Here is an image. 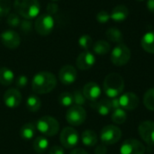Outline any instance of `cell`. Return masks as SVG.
<instances>
[{
    "label": "cell",
    "instance_id": "ac0fdd59",
    "mask_svg": "<svg viewBox=\"0 0 154 154\" xmlns=\"http://www.w3.org/2000/svg\"><path fill=\"white\" fill-rule=\"evenodd\" d=\"M129 15V9L127 6L124 5H118L115 6L112 10V13L110 14L111 19H113L115 22H123L125 21Z\"/></svg>",
    "mask_w": 154,
    "mask_h": 154
},
{
    "label": "cell",
    "instance_id": "f1b7e54d",
    "mask_svg": "<svg viewBox=\"0 0 154 154\" xmlns=\"http://www.w3.org/2000/svg\"><path fill=\"white\" fill-rule=\"evenodd\" d=\"M143 104L147 109L154 111V88L148 89L144 94Z\"/></svg>",
    "mask_w": 154,
    "mask_h": 154
},
{
    "label": "cell",
    "instance_id": "7a4b0ae2",
    "mask_svg": "<svg viewBox=\"0 0 154 154\" xmlns=\"http://www.w3.org/2000/svg\"><path fill=\"white\" fill-rule=\"evenodd\" d=\"M103 86L105 94L110 98H115L123 92L125 88V81L120 74L110 73L105 78Z\"/></svg>",
    "mask_w": 154,
    "mask_h": 154
},
{
    "label": "cell",
    "instance_id": "603a6c76",
    "mask_svg": "<svg viewBox=\"0 0 154 154\" xmlns=\"http://www.w3.org/2000/svg\"><path fill=\"white\" fill-rule=\"evenodd\" d=\"M14 80V72L6 68V67H2L0 68V84L3 86H10L13 84Z\"/></svg>",
    "mask_w": 154,
    "mask_h": 154
},
{
    "label": "cell",
    "instance_id": "b9f144b4",
    "mask_svg": "<svg viewBox=\"0 0 154 154\" xmlns=\"http://www.w3.org/2000/svg\"><path fill=\"white\" fill-rule=\"evenodd\" d=\"M147 8L151 13L154 14V0H147Z\"/></svg>",
    "mask_w": 154,
    "mask_h": 154
},
{
    "label": "cell",
    "instance_id": "8d00e7d4",
    "mask_svg": "<svg viewBox=\"0 0 154 154\" xmlns=\"http://www.w3.org/2000/svg\"><path fill=\"white\" fill-rule=\"evenodd\" d=\"M32 22L28 19H24L23 21H21V23H20V27H21V30L24 31V32H28V31H31L32 29Z\"/></svg>",
    "mask_w": 154,
    "mask_h": 154
},
{
    "label": "cell",
    "instance_id": "4dcf8cb0",
    "mask_svg": "<svg viewBox=\"0 0 154 154\" xmlns=\"http://www.w3.org/2000/svg\"><path fill=\"white\" fill-rule=\"evenodd\" d=\"M92 44H93L92 38L88 34H83L79 39V45L86 51H88L92 46Z\"/></svg>",
    "mask_w": 154,
    "mask_h": 154
},
{
    "label": "cell",
    "instance_id": "f546056e",
    "mask_svg": "<svg viewBox=\"0 0 154 154\" xmlns=\"http://www.w3.org/2000/svg\"><path fill=\"white\" fill-rule=\"evenodd\" d=\"M58 101L60 104V106L68 107V106H71L74 102H73V96L71 93L69 92H63L61 94H60L59 97H58Z\"/></svg>",
    "mask_w": 154,
    "mask_h": 154
},
{
    "label": "cell",
    "instance_id": "4316f807",
    "mask_svg": "<svg viewBox=\"0 0 154 154\" xmlns=\"http://www.w3.org/2000/svg\"><path fill=\"white\" fill-rule=\"evenodd\" d=\"M110 44L106 42V41H104V40H100V41H97L94 46H93V51L95 53L98 54V55H105L106 53L109 52L110 51Z\"/></svg>",
    "mask_w": 154,
    "mask_h": 154
},
{
    "label": "cell",
    "instance_id": "ab89813d",
    "mask_svg": "<svg viewBox=\"0 0 154 154\" xmlns=\"http://www.w3.org/2000/svg\"><path fill=\"white\" fill-rule=\"evenodd\" d=\"M106 152H107V149H106V147L105 144L98 145L95 149V154H106Z\"/></svg>",
    "mask_w": 154,
    "mask_h": 154
},
{
    "label": "cell",
    "instance_id": "52a82bcc",
    "mask_svg": "<svg viewBox=\"0 0 154 154\" xmlns=\"http://www.w3.org/2000/svg\"><path fill=\"white\" fill-rule=\"evenodd\" d=\"M122 137V131L119 127L116 125H106L105 126L100 133V139L105 145L115 144Z\"/></svg>",
    "mask_w": 154,
    "mask_h": 154
},
{
    "label": "cell",
    "instance_id": "1f68e13d",
    "mask_svg": "<svg viewBox=\"0 0 154 154\" xmlns=\"http://www.w3.org/2000/svg\"><path fill=\"white\" fill-rule=\"evenodd\" d=\"M73 96V102L76 106H82L86 104V100L87 98L85 97L84 94L82 91L80 90H75L72 94Z\"/></svg>",
    "mask_w": 154,
    "mask_h": 154
},
{
    "label": "cell",
    "instance_id": "e575fe53",
    "mask_svg": "<svg viewBox=\"0 0 154 154\" xmlns=\"http://www.w3.org/2000/svg\"><path fill=\"white\" fill-rule=\"evenodd\" d=\"M110 18V14L106 11H100L97 14V21L100 23H106Z\"/></svg>",
    "mask_w": 154,
    "mask_h": 154
},
{
    "label": "cell",
    "instance_id": "d6a6232c",
    "mask_svg": "<svg viewBox=\"0 0 154 154\" xmlns=\"http://www.w3.org/2000/svg\"><path fill=\"white\" fill-rule=\"evenodd\" d=\"M11 7L10 0H0V16L8 15L10 14Z\"/></svg>",
    "mask_w": 154,
    "mask_h": 154
},
{
    "label": "cell",
    "instance_id": "d6986e66",
    "mask_svg": "<svg viewBox=\"0 0 154 154\" xmlns=\"http://www.w3.org/2000/svg\"><path fill=\"white\" fill-rule=\"evenodd\" d=\"M90 106L101 116H107L112 110L111 102L110 100H107V99H102L98 102L94 101L91 103Z\"/></svg>",
    "mask_w": 154,
    "mask_h": 154
},
{
    "label": "cell",
    "instance_id": "6da1fadb",
    "mask_svg": "<svg viewBox=\"0 0 154 154\" xmlns=\"http://www.w3.org/2000/svg\"><path fill=\"white\" fill-rule=\"evenodd\" d=\"M57 85L55 75L49 71H41L34 75L32 80V88L36 94H48Z\"/></svg>",
    "mask_w": 154,
    "mask_h": 154
},
{
    "label": "cell",
    "instance_id": "d4e9b609",
    "mask_svg": "<svg viewBox=\"0 0 154 154\" xmlns=\"http://www.w3.org/2000/svg\"><path fill=\"white\" fill-rule=\"evenodd\" d=\"M32 145H33V149L35 152H37L38 153H43L49 148L50 143H49L47 138L42 137V136H39V137H36L34 139Z\"/></svg>",
    "mask_w": 154,
    "mask_h": 154
},
{
    "label": "cell",
    "instance_id": "f35d334b",
    "mask_svg": "<svg viewBox=\"0 0 154 154\" xmlns=\"http://www.w3.org/2000/svg\"><path fill=\"white\" fill-rule=\"evenodd\" d=\"M49 154H64V149L61 146L54 145L50 149Z\"/></svg>",
    "mask_w": 154,
    "mask_h": 154
},
{
    "label": "cell",
    "instance_id": "4fadbf2b",
    "mask_svg": "<svg viewBox=\"0 0 154 154\" xmlns=\"http://www.w3.org/2000/svg\"><path fill=\"white\" fill-rule=\"evenodd\" d=\"M78 77L77 69L71 65L63 66L59 72V79L63 85L73 84Z\"/></svg>",
    "mask_w": 154,
    "mask_h": 154
},
{
    "label": "cell",
    "instance_id": "83f0119b",
    "mask_svg": "<svg viewBox=\"0 0 154 154\" xmlns=\"http://www.w3.org/2000/svg\"><path fill=\"white\" fill-rule=\"evenodd\" d=\"M127 119V114L123 108H116L112 113V121L116 125L124 124Z\"/></svg>",
    "mask_w": 154,
    "mask_h": 154
},
{
    "label": "cell",
    "instance_id": "ffe728a7",
    "mask_svg": "<svg viewBox=\"0 0 154 154\" xmlns=\"http://www.w3.org/2000/svg\"><path fill=\"white\" fill-rule=\"evenodd\" d=\"M141 46L146 52L154 54V31L144 33L141 39Z\"/></svg>",
    "mask_w": 154,
    "mask_h": 154
},
{
    "label": "cell",
    "instance_id": "277c9868",
    "mask_svg": "<svg viewBox=\"0 0 154 154\" xmlns=\"http://www.w3.org/2000/svg\"><path fill=\"white\" fill-rule=\"evenodd\" d=\"M36 130L45 136H54L59 133L60 124L52 116H42L36 121Z\"/></svg>",
    "mask_w": 154,
    "mask_h": 154
},
{
    "label": "cell",
    "instance_id": "3957f363",
    "mask_svg": "<svg viewBox=\"0 0 154 154\" xmlns=\"http://www.w3.org/2000/svg\"><path fill=\"white\" fill-rule=\"evenodd\" d=\"M14 7L16 14L28 20L38 16L41 9L38 0H15Z\"/></svg>",
    "mask_w": 154,
    "mask_h": 154
},
{
    "label": "cell",
    "instance_id": "7bdbcfd3",
    "mask_svg": "<svg viewBox=\"0 0 154 154\" xmlns=\"http://www.w3.org/2000/svg\"><path fill=\"white\" fill-rule=\"evenodd\" d=\"M70 154H88L85 150L83 149H79V148H77V149H74Z\"/></svg>",
    "mask_w": 154,
    "mask_h": 154
},
{
    "label": "cell",
    "instance_id": "8fae6325",
    "mask_svg": "<svg viewBox=\"0 0 154 154\" xmlns=\"http://www.w3.org/2000/svg\"><path fill=\"white\" fill-rule=\"evenodd\" d=\"M138 132L141 138L149 145H154V122L144 121L140 124Z\"/></svg>",
    "mask_w": 154,
    "mask_h": 154
},
{
    "label": "cell",
    "instance_id": "9c48e42d",
    "mask_svg": "<svg viewBox=\"0 0 154 154\" xmlns=\"http://www.w3.org/2000/svg\"><path fill=\"white\" fill-rule=\"evenodd\" d=\"M60 143L66 149H71L78 145L79 142V135L78 132L72 127H65L60 133Z\"/></svg>",
    "mask_w": 154,
    "mask_h": 154
},
{
    "label": "cell",
    "instance_id": "f6af8a7d",
    "mask_svg": "<svg viewBox=\"0 0 154 154\" xmlns=\"http://www.w3.org/2000/svg\"><path fill=\"white\" fill-rule=\"evenodd\" d=\"M137 1H143V0H137Z\"/></svg>",
    "mask_w": 154,
    "mask_h": 154
},
{
    "label": "cell",
    "instance_id": "cb8c5ba5",
    "mask_svg": "<svg viewBox=\"0 0 154 154\" xmlns=\"http://www.w3.org/2000/svg\"><path fill=\"white\" fill-rule=\"evenodd\" d=\"M106 36L110 42H116L118 44L122 43L123 39H124L122 32L119 29H117L116 27L108 28L106 32Z\"/></svg>",
    "mask_w": 154,
    "mask_h": 154
},
{
    "label": "cell",
    "instance_id": "7402d4cb",
    "mask_svg": "<svg viewBox=\"0 0 154 154\" xmlns=\"http://www.w3.org/2000/svg\"><path fill=\"white\" fill-rule=\"evenodd\" d=\"M81 142L87 147H93L97 143V135L92 130H86L81 134Z\"/></svg>",
    "mask_w": 154,
    "mask_h": 154
},
{
    "label": "cell",
    "instance_id": "836d02e7",
    "mask_svg": "<svg viewBox=\"0 0 154 154\" xmlns=\"http://www.w3.org/2000/svg\"><path fill=\"white\" fill-rule=\"evenodd\" d=\"M7 23L11 26V27H17V26H19L20 25V23H21V20H20V18H19V15H18V14H14V13H13V14H9L8 15H7Z\"/></svg>",
    "mask_w": 154,
    "mask_h": 154
},
{
    "label": "cell",
    "instance_id": "5b68a950",
    "mask_svg": "<svg viewBox=\"0 0 154 154\" xmlns=\"http://www.w3.org/2000/svg\"><path fill=\"white\" fill-rule=\"evenodd\" d=\"M131 59V51L124 43L116 45L111 52V61L116 66H124Z\"/></svg>",
    "mask_w": 154,
    "mask_h": 154
},
{
    "label": "cell",
    "instance_id": "60d3db41",
    "mask_svg": "<svg viewBox=\"0 0 154 154\" xmlns=\"http://www.w3.org/2000/svg\"><path fill=\"white\" fill-rule=\"evenodd\" d=\"M111 102V106H112V109H116V108H120V104H119V99L118 97H115L112 98V100H110Z\"/></svg>",
    "mask_w": 154,
    "mask_h": 154
},
{
    "label": "cell",
    "instance_id": "8992f818",
    "mask_svg": "<svg viewBox=\"0 0 154 154\" xmlns=\"http://www.w3.org/2000/svg\"><path fill=\"white\" fill-rule=\"evenodd\" d=\"M54 28V19L52 15L46 14L39 15L34 22L35 31L42 36L49 35Z\"/></svg>",
    "mask_w": 154,
    "mask_h": 154
},
{
    "label": "cell",
    "instance_id": "5bb4252c",
    "mask_svg": "<svg viewBox=\"0 0 154 154\" xmlns=\"http://www.w3.org/2000/svg\"><path fill=\"white\" fill-rule=\"evenodd\" d=\"M22 102V94L16 88H9L4 94V103L9 108L17 107Z\"/></svg>",
    "mask_w": 154,
    "mask_h": 154
},
{
    "label": "cell",
    "instance_id": "9a60e30c",
    "mask_svg": "<svg viewBox=\"0 0 154 154\" xmlns=\"http://www.w3.org/2000/svg\"><path fill=\"white\" fill-rule=\"evenodd\" d=\"M118 99L120 107L125 110H134L139 105V97L136 94L132 92H127L122 95Z\"/></svg>",
    "mask_w": 154,
    "mask_h": 154
},
{
    "label": "cell",
    "instance_id": "7c38bea8",
    "mask_svg": "<svg viewBox=\"0 0 154 154\" xmlns=\"http://www.w3.org/2000/svg\"><path fill=\"white\" fill-rule=\"evenodd\" d=\"M2 43L8 49H16L20 45V35L14 30H6L0 35Z\"/></svg>",
    "mask_w": 154,
    "mask_h": 154
},
{
    "label": "cell",
    "instance_id": "d590c367",
    "mask_svg": "<svg viewBox=\"0 0 154 154\" xmlns=\"http://www.w3.org/2000/svg\"><path fill=\"white\" fill-rule=\"evenodd\" d=\"M14 83H15L16 88H24L27 85V83H28V78L25 75H20V76H18L16 78Z\"/></svg>",
    "mask_w": 154,
    "mask_h": 154
},
{
    "label": "cell",
    "instance_id": "74e56055",
    "mask_svg": "<svg viewBox=\"0 0 154 154\" xmlns=\"http://www.w3.org/2000/svg\"><path fill=\"white\" fill-rule=\"evenodd\" d=\"M58 11H59V6L55 3H51L47 5V14H48L52 15V14H56Z\"/></svg>",
    "mask_w": 154,
    "mask_h": 154
},
{
    "label": "cell",
    "instance_id": "ee69618b",
    "mask_svg": "<svg viewBox=\"0 0 154 154\" xmlns=\"http://www.w3.org/2000/svg\"><path fill=\"white\" fill-rule=\"evenodd\" d=\"M51 1H53V2H56V1H60V0H51Z\"/></svg>",
    "mask_w": 154,
    "mask_h": 154
},
{
    "label": "cell",
    "instance_id": "e0dca14e",
    "mask_svg": "<svg viewBox=\"0 0 154 154\" xmlns=\"http://www.w3.org/2000/svg\"><path fill=\"white\" fill-rule=\"evenodd\" d=\"M82 92L87 99L94 102L100 97L101 88L96 82H88L84 86Z\"/></svg>",
    "mask_w": 154,
    "mask_h": 154
},
{
    "label": "cell",
    "instance_id": "2e32d148",
    "mask_svg": "<svg viewBox=\"0 0 154 154\" xmlns=\"http://www.w3.org/2000/svg\"><path fill=\"white\" fill-rule=\"evenodd\" d=\"M96 62V58L93 53L88 51L81 52L77 58V67L81 70H87L91 69Z\"/></svg>",
    "mask_w": 154,
    "mask_h": 154
},
{
    "label": "cell",
    "instance_id": "44dd1931",
    "mask_svg": "<svg viewBox=\"0 0 154 154\" xmlns=\"http://www.w3.org/2000/svg\"><path fill=\"white\" fill-rule=\"evenodd\" d=\"M36 127L32 123H26L24 124L21 129H20V136L24 141H30L32 140L35 136L36 133Z\"/></svg>",
    "mask_w": 154,
    "mask_h": 154
},
{
    "label": "cell",
    "instance_id": "484cf974",
    "mask_svg": "<svg viewBox=\"0 0 154 154\" xmlns=\"http://www.w3.org/2000/svg\"><path fill=\"white\" fill-rule=\"evenodd\" d=\"M41 106H42V102L38 97L32 95L28 97V98L26 99V107L30 112L35 113L40 110Z\"/></svg>",
    "mask_w": 154,
    "mask_h": 154
},
{
    "label": "cell",
    "instance_id": "30bf717a",
    "mask_svg": "<svg viewBox=\"0 0 154 154\" xmlns=\"http://www.w3.org/2000/svg\"><path fill=\"white\" fill-rule=\"evenodd\" d=\"M145 147L137 139H127L120 148L121 154H144Z\"/></svg>",
    "mask_w": 154,
    "mask_h": 154
},
{
    "label": "cell",
    "instance_id": "ba28073f",
    "mask_svg": "<svg viewBox=\"0 0 154 154\" xmlns=\"http://www.w3.org/2000/svg\"><path fill=\"white\" fill-rule=\"evenodd\" d=\"M86 118L87 113L83 106H71L66 113V120L70 125L79 126L86 121Z\"/></svg>",
    "mask_w": 154,
    "mask_h": 154
}]
</instances>
